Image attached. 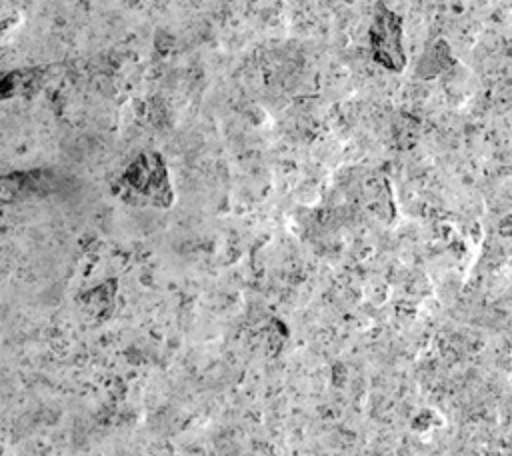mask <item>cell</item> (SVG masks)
<instances>
[{
	"instance_id": "6da1fadb",
	"label": "cell",
	"mask_w": 512,
	"mask_h": 456,
	"mask_svg": "<svg viewBox=\"0 0 512 456\" xmlns=\"http://www.w3.org/2000/svg\"><path fill=\"white\" fill-rule=\"evenodd\" d=\"M50 80V66L0 70V102L34 96Z\"/></svg>"
}]
</instances>
